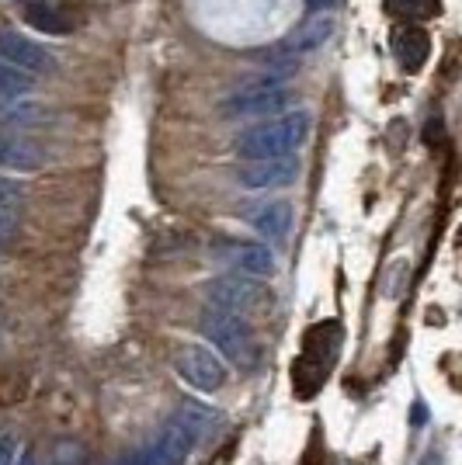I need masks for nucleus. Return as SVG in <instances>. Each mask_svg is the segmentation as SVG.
Instances as JSON below:
<instances>
[{
    "label": "nucleus",
    "mask_w": 462,
    "mask_h": 465,
    "mask_svg": "<svg viewBox=\"0 0 462 465\" xmlns=\"http://www.w3.org/2000/svg\"><path fill=\"white\" fill-rule=\"evenodd\" d=\"M0 167L15 174H35L45 167V150L28 136H21L18 129L0 122Z\"/></svg>",
    "instance_id": "obj_10"
},
{
    "label": "nucleus",
    "mask_w": 462,
    "mask_h": 465,
    "mask_svg": "<svg viewBox=\"0 0 462 465\" xmlns=\"http://www.w3.org/2000/svg\"><path fill=\"white\" fill-rule=\"evenodd\" d=\"M15 236V215H4L0 213V251H4V243Z\"/></svg>",
    "instance_id": "obj_22"
},
{
    "label": "nucleus",
    "mask_w": 462,
    "mask_h": 465,
    "mask_svg": "<svg viewBox=\"0 0 462 465\" xmlns=\"http://www.w3.org/2000/svg\"><path fill=\"white\" fill-rule=\"evenodd\" d=\"M424 417H427V410H424L421 403H417V407H414V424L421 427V424H424Z\"/></svg>",
    "instance_id": "obj_25"
},
{
    "label": "nucleus",
    "mask_w": 462,
    "mask_h": 465,
    "mask_svg": "<svg viewBox=\"0 0 462 465\" xmlns=\"http://www.w3.org/2000/svg\"><path fill=\"white\" fill-rule=\"evenodd\" d=\"M198 333L223 358H230L233 365H240V369H254L257 365L261 344H257V333H254L247 316L219 310V306H206L202 316H198Z\"/></svg>",
    "instance_id": "obj_4"
},
{
    "label": "nucleus",
    "mask_w": 462,
    "mask_h": 465,
    "mask_svg": "<svg viewBox=\"0 0 462 465\" xmlns=\"http://www.w3.org/2000/svg\"><path fill=\"white\" fill-rule=\"evenodd\" d=\"M206 299H209V306L247 316V312H257L268 306L271 292L261 282H254L251 274L236 272V274H223V278H212L209 285H206Z\"/></svg>",
    "instance_id": "obj_6"
},
{
    "label": "nucleus",
    "mask_w": 462,
    "mask_h": 465,
    "mask_svg": "<svg viewBox=\"0 0 462 465\" xmlns=\"http://www.w3.org/2000/svg\"><path fill=\"white\" fill-rule=\"evenodd\" d=\"M309 129H313V115L296 108V112H282V115L257 122L251 129H244L233 150L244 160H278V156H292V150H299L306 143Z\"/></svg>",
    "instance_id": "obj_2"
},
{
    "label": "nucleus",
    "mask_w": 462,
    "mask_h": 465,
    "mask_svg": "<svg viewBox=\"0 0 462 465\" xmlns=\"http://www.w3.org/2000/svg\"><path fill=\"white\" fill-rule=\"evenodd\" d=\"M386 15L407 21H431L442 15V0H383Z\"/></svg>",
    "instance_id": "obj_16"
},
{
    "label": "nucleus",
    "mask_w": 462,
    "mask_h": 465,
    "mask_svg": "<svg viewBox=\"0 0 462 465\" xmlns=\"http://www.w3.org/2000/svg\"><path fill=\"white\" fill-rule=\"evenodd\" d=\"M32 87H35V77H32V74H21L18 66H11V63L0 59V97H4V101L25 97Z\"/></svg>",
    "instance_id": "obj_17"
},
{
    "label": "nucleus",
    "mask_w": 462,
    "mask_h": 465,
    "mask_svg": "<svg viewBox=\"0 0 462 465\" xmlns=\"http://www.w3.org/2000/svg\"><path fill=\"white\" fill-rule=\"evenodd\" d=\"M427 53H431V39H427L424 28L407 25V28L393 32V56H397V63L404 66L407 74H417L424 63H427Z\"/></svg>",
    "instance_id": "obj_13"
},
{
    "label": "nucleus",
    "mask_w": 462,
    "mask_h": 465,
    "mask_svg": "<svg viewBox=\"0 0 462 465\" xmlns=\"http://www.w3.org/2000/svg\"><path fill=\"white\" fill-rule=\"evenodd\" d=\"M219 261L233 264L240 274H251V278H271L275 274V253L265 243H254V240H223L219 247Z\"/></svg>",
    "instance_id": "obj_11"
},
{
    "label": "nucleus",
    "mask_w": 462,
    "mask_h": 465,
    "mask_svg": "<svg viewBox=\"0 0 462 465\" xmlns=\"http://www.w3.org/2000/svg\"><path fill=\"white\" fill-rule=\"evenodd\" d=\"M337 354H341V323L324 320V323L306 330L303 351L292 361V389L299 400H313L324 389V382L337 365Z\"/></svg>",
    "instance_id": "obj_3"
},
{
    "label": "nucleus",
    "mask_w": 462,
    "mask_h": 465,
    "mask_svg": "<svg viewBox=\"0 0 462 465\" xmlns=\"http://www.w3.org/2000/svg\"><path fill=\"white\" fill-rule=\"evenodd\" d=\"M18 209H21V184L0 174V213L15 215Z\"/></svg>",
    "instance_id": "obj_20"
},
{
    "label": "nucleus",
    "mask_w": 462,
    "mask_h": 465,
    "mask_svg": "<svg viewBox=\"0 0 462 465\" xmlns=\"http://www.w3.org/2000/svg\"><path fill=\"white\" fill-rule=\"evenodd\" d=\"M244 223L257 230L268 240H286V232L292 226V205L286 198H271V202H254L244 213Z\"/></svg>",
    "instance_id": "obj_12"
},
{
    "label": "nucleus",
    "mask_w": 462,
    "mask_h": 465,
    "mask_svg": "<svg viewBox=\"0 0 462 465\" xmlns=\"http://www.w3.org/2000/svg\"><path fill=\"white\" fill-rule=\"evenodd\" d=\"M216 424H219V413H212L202 403H185L150 445L136 448L133 455H122L112 465H185L195 448L216 430Z\"/></svg>",
    "instance_id": "obj_1"
},
{
    "label": "nucleus",
    "mask_w": 462,
    "mask_h": 465,
    "mask_svg": "<svg viewBox=\"0 0 462 465\" xmlns=\"http://www.w3.org/2000/svg\"><path fill=\"white\" fill-rule=\"evenodd\" d=\"M292 70H268L261 77L247 80L244 87H236L226 101H223V115L226 118H275L282 112H289L296 94L282 80L289 77Z\"/></svg>",
    "instance_id": "obj_5"
},
{
    "label": "nucleus",
    "mask_w": 462,
    "mask_h": 465,
    "mask_svg": "<svg viewBox=\"0 0 462 465\" xmlns=\"http://www.w3.org/2000/svg\"><path fill=\"white\" fill-rule=\"evenodd\" d=\"M25 21L42 32V35H70L74 32V21L66 18V11H59L53 4H28L25 7Z\"/></svg>",
    "instance_id": "obj_15"
},
{
    "label": "nucleus",
    "mask_w": 462,
    "mask_h": 465,
    "mask_svg": "<svg viewBox=\"0 0 462 465\" xmlns=\"http://www.w3.org/2000/svg\"><path fill=\"white\" fill-rule=\"evenodd\" d=\"M334 28H337L334 15H313L306 25H299V28L292 32L289 42H286L282 49H286V53H292V56L313 53V49H320V45H324V42L334 35Z\"/></svg>",
    "instance_id": "obj_14"
},
{
    "label": "nucleus",
    "mask_w": 462,
    "mask_h": 465,
    "mask_svg": "<svg viewBox=\"0 0 462 465\" xmlns=\"http://www.w3.org/2000/svg\"><path fill=\"white\" fill-rule=\"evenodd\" d=\"M4 118L11 122V129H32V125H45V112L42 108H28V104H18V108H7Z\"/></svg>",
    "instance_id": "obj_19"
},
{
    "label": "nucleus",
    "mask_w": 462,
    "mask_h": 465,
    "mask_svg": "<svg viewBox=\"0 0 462 465\" xmlns=\"http://www.w3.org/2000/svg\"><path fill=\"white\" fill-rule=\"evenodd\" d=\"M174 369L181 375V382H188L198 392H219V389L226 386V379H230L226 361L216 351L206 348V344H188V348L177 351Z\"/></svg>",
    "instance_id": "obj_7"
},
{
    "label": "nucleus",
    "mask_w": 462,
    "mask_h": 465,
    "mask_svg": "<svg viewBox=\"0 0 462 465\" xmlns=\"http://www.w3.org/2000/svg\"><path fill=\"white\" fill-rule=\"evenodd\" d=\"M45 465H87V448L80 445V441H70V438H66V441L53 445Z\"/></svg>",
    "instance_id": "obj_18"
},
{
    "label": "nucleus",
    "mask_w": 462,
    "mask_h": 465,
    "mask_svg": "<svg viewBox=\"0 0 462 465\" xmlns=\"http://www.w3.org/2000/svg\"><path fill=\"white\" fill-rule=\"evenodd\" d=\"M15 465H35V455L32 451H18V462Z\"/></svg>",
    "instance_id": "obj_24"
},
{
    "label": "nucleus",
    "mask_w": 462,
    "mask_h": 465,
    "mask_svg": "<svg viewBox=\"0 0 462 465\" xmlns=\"http://www.w3.org/2000/svg\"><path fill=\"white\" fill-rule=\"evenodd\" d=\"M0 59L11 63V66H18L21 74H32V77L56 70V56L45 45H39V42L28 39V35H21V32H11V28L0 32Z\"/></svg>",
    "instance_id": "obj_9"
},
{
    "label": "nucleus",
    "mask_w": 462,
    "mask_h": 465,
    "mask_svg": "<svg viewBox=\"0 0 462 465\" xmlns=\"http://www.w3.org/2000/svg\"><path fill=\"white\" fill-rule=\"evenodd\" d=\"M299 177V160L296 156H278V160H244L236 167V184L251 192H271V188H289Z\"/></svg>",
    "instance_id": "obj_8"
},
{
    "label": "nucleus",
    "mask_w": 462,
    "mask_h": 465,
    "mask_svg": "<svg viewBox=\"0 0 462 465\" xmlns=\"http://www.w3.org/2000/svg\"><path fill=\"white\" fill-rule=\"evenodd\" d=\"M18 434L11 427H0V465H15L18 462Z\"/></svg>",
    "instance_id": "obj_21"
},
{
    "label": "nucleus",
    "mask_w": 462,
    "mask_h": 465,
    "mask_svg": "<svg viewBox=\"0 0 462 465\" xmlns=\"http://www.w3.org/2000/svg\"><path fill=\"white\" fill-rule=\"evenodd\" d=\"M334 4H337V0H309V7H313V11H320V15H324V11H330Z\"/></svg>",
    "instance_id": "obj_23"
},
{
    "label": "nucleus",
    "mask_w": 462,
    "mask_h": 465,
    "mask_svg": "<svg viewBox=\"0 0 462 465\" xmlns=\"http://www.w3.org/2000/svg\"><path fill=\"white\" fill-rule=\"evenodd\" d=\"M341 465H355V462H341Z\"/></svg>",
    "instance_id": "obj_26"
}]
</instances>
